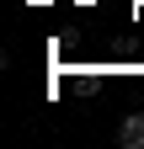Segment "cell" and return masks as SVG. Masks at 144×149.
I'll return each mask as SVG.
<instances>
[{
	"instance_id": "1",
	"label": "cell",
	"mask_w": 144,
	"mask_h": 149,
	"mask_svg": "<svg viewBox=\"0 0 144 149\" xmlns=\"http://www.w3.org/2000/svg\"><path fill=\"white\" fill-rule=\"evenodd\" d=\"M117 149H144V112H128L117 123Z\"/></svg>"
}]
</instances>
